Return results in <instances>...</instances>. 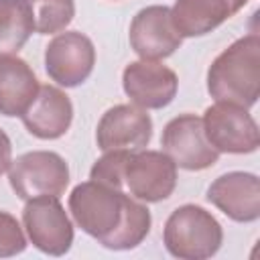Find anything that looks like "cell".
<instances>
[{"instance_id":"6da1fadb","label":"cell","mask_w":260,"mask_h":260,"mask_svg":"<svg viewBox=\"0 0 260 260\" xmlns=\"http://www.w3.org/2000/svg\"><path fill=\"white\" fill-rule=\"evenodd\" d=\"M67 205L77 228L108 250L140 246L152 225V215L142 201L91 179L73 187Z\"/></svg>"},{"instance_id":"7a4b0ae2","label":"cell","mask_w":260,"mask_h":260,"mask_svg":"<svg viewBox=\"0 0 260 260\" xmlns=\"http://www.w3.org/2000/svg\"><path fill=\"white\" fill-rule=\"evenodd\" d=\"M207 91L215 102L252 108L260 95V37L244 35L225 47L207 69Z\"/></svg>"},{"instance_id":"3957f363","label":"cell","mask_w":260,"mask_h":260,"mask_svg":"<svg viewBox=\"0 0 260 260\" xmlns=\"http://www.w3.org/2000/svg\"><path fill=\"white\" fill-rule=\"evenodd\" d=\"M162 244L179 260H205L219 252L223 230L211 211L195 203H185L167 217Z\"/></svg>"},{"instance_id":"277c9868","label":"cell","mask_w":260,"mask_h":260,"mask_svg":"<svg viewBox=\"0 0 260 260\" xmlns=\"http://www.w3.org/2000/svg\"><path fill=\"white\" fill-rule=\"evenodd\" d=\"M8 183L18 199L61 197L69 185V165L53 150H30L16 156L8 169Z\"/></svg>"},{"instance_id":"5b68a950","label":"cell","mask_w":260,"mask_h":260,"mask_svg":"<svg viewBox=\"0 0 260 260\" xmlns=\"http://www.w3.org/2000/svg\"><path fill=\"white\" fill-rule=\"evenodd\" d=\"M201 122L209 144L219 154H250L260 146V130L248 108L215 102L203 112Z\"/></svg>"},{"instance_id":"8992f818","label":"cell","mask_w":260,"mask_h":260,"mask_svg":"<svg viewBox=\"0 0 260 260\" xmlns=\"http://www.w3.org/2000/svg\"><path fill=\"white\" fill-rule=\"evenodd\" d=\"M22 228L30 244L49 256H63L73 244V223L59 197H35L22 207Z\"/></svg>"},{"instance_id":"52a82bcc","label":"cell","mask_w":260,"mask_h":260,"mask_svg":"<svg viewBox=\"0 0 260 260\" xmlns=\"http://www.w3.org/2000/svg\"><path fill=\"white\" fill-rule=\"evenodd\" d=\"M177 187V165L162 150H136L124 165V189L144 203H158Z\"/></svg>"},{"instance_id":"ba28073f","label":"cell","mask_w":260,"mask_h":260,"mask_svg":"<svg viewBox=\"0 0 260 260\" xmlns=\"http://www.w3.org/2000/svg\"><path fill=\"white\" fill-rule=\"evenodd\" d=\"M160 146L177 169L185 171H205L219 158V152L205 136L201 118L195 114H179L169 120L162 128Z\"/></svg>"},{"instance_id":"9c48e42d","label":"cell","mask_w":260,"mask_h":260,"mask_svg":"<svg viewBox=\"0 0 260 260\" xmlns=\"http://www.w3.org/2000/svg\"><path fill=\"white\" fill-rule=\"evenodd\" d=\"M95 67V47L79 30L57 32L45 47V71L61 87H77Z\"/></svg>"},{"instance_id":"30bf717a","label":"cell","mask_w":260,"mask_h":260,"mask_svg":"<svg viewBox=\"0 0 260 260\" xmlns=\"http://www.w3.org/2000/svg\"><path fill=\"white\" fill-rule=\"evenodd\" d=\"M152 138V120L146 110L134 104H118L106 110L95 128V142L102 152H136L148 146Z\"/></svg>"},{"instance_id":"8fae6325","label":"cell","mask_w":260,"mask_h":260,"mask_svg":"<svg viewBox=\"0 0 260 260\" xmlns=\"http://www.w3.org/2000/svg\"><path fill=\"white\" fill-rule=\"evenodd\" d=\"M128 41L140 59L160 61L171 57L183 43V37L173 24L171 8L152 4L138 10L130 22Z\"/></svg>"},{"instance_id":"7c38bea8","label":"cell","mask_w":260,"mask_h":260,"mask_svg":"<svg viewBox=\"0 0 260 260\" xmlns=\"http://www.w3.org/2000/svg\"><path fill=\"white\" fill-rule=\"evenodd\" d=\"M122 87L130 104L142 110L167 108L179 89L177 73L158 61H132L122 71Z\"/></svg>"},{"instance_id":"4fadbf2b","label":"cell","mask_w":260,"mask_h":260,"mask_svg":"<svg viewBox=\"0 0 260 260\" xmlns=\"http://www.w3.org/2000/svg\"><path fill=\"white\" fill-rule=\"evenodd\" d=\"M207 201L238 223L260 217V179L254 173L230 171L207 187Z\"/></svg>"},{"instance_id":"5bb4252c","label":"cell","mask_w":260,"mask_h":260,"mask_svg":"<svg viewBox=\"0 0 260 260\" xmlns=\"http://www.w3.org/2000/svg\"><path fill=\"white\" fill-rule=\"evenodd\" d=\"M24 128L41 140H57L73 122V104L57 85H41L32 104L20 116Z\"/></svg>"},{"instance_id":"9a60e30c","label":"cell","mask_w":260,"mask_h":260,"mask_svg":"<svg viewBox=\"0 0 260 260\" xmlns=\"http://www.w3.org/2000/svg\"><path fill=\"white\" fill-rule=\"evenodd\" d=\"M39 79L32 67L16 55H0V114L22 116L39 93Z\"/></svg>"},{"instance_id":"2e32d148","label":"cell","mask_w":260,"mask_h":260,"mask_svg":"<svg viewBox=\"0 0 260 260\" xmlns=\"http://www.w3.org/2000/svg\"><path fill=\"white\" fill-rule=\"evenodd\" d=\"M234 16L225 0H175L171 18L183 39L203 37Z\"/></svg>"},{"instance_id":"e0dca14e","label":"cell","mask_w":260,"mask_h":260,"mask_svg":"<svg viewBox=\"0 0 260 260\" xmlns=\"http://www.w3.org/2000/svg\"><path fill=\"white\" fill-rule=\"evenodd\" d=\"M35 32L26 0H0V55H16Z\"/></svg>"},{"instance_id":"ac0fdd59","label":"cell","mask_w":260,"mask_h":260,"mask_svg":"<svg viewBox=\"0 0 260 260\" xmlns=\"http://www.w3.org/2000/svg\"><path fill=\"white\" fill-rule=\"evenodd\" d=\"M35 32L57 35L65 30L75 16V0H26Z\"/></svg>"},{"instance_id":"d6986e66","label":"cell","mask_w":260,"mask_h":260,"mask_svg":"<svg viewBox=\"0 0 260 260\" xmlns=\"http://www.w3.org/2000/svg\"><path fill=\"white\" fill-rule=\"evenodd\" d=\"M128 150H106L91 167L89 179L104 183L108 187L124 189V165L128 160Z\"/></svg>"},{"instance_id":"ffe728a7","label":"cell","mask_w":260,"mask_h":260,"mask_svg":"<svg viewBox=\"0 0 260 260\" xmlns=\"http://www.w3.org/2000/svg\"><path fill=\"white\" fill-rule=\"evenodd\" d=\"M26 248V236L18 219L8 213L0 211V258H10Z\"/></svg>"},{"instance_id":"44dd1931","label":"cell","mask_w":260,"mask_h":260,"mask_svg":"<svg viewBox=\"0 0 260 260\" xmlns=\"http://www.w3.org/2000/svg\"><path fill=\"white\" fill-rule=\"evenodd\" d=\"M10 162H12V142L8 134L0 128V175L8 173Z\"/></svg>"},{"instance_id":"7402d4cb","label":"cell","mask_w":260,"mask_h":260,"mask_svg":"<svg viewBox=\"0 0 260 260\" xmlns=\"http://www.w3.org/2000/svg\"><path fill=\"white\" fill-rule=\"evenodd\" d=\"M225 2L230 4V8H232V12L236 14V12H238L240 8H244V6H246V4L250 2V0H225Z\"/></svg>"}]
</instances>
